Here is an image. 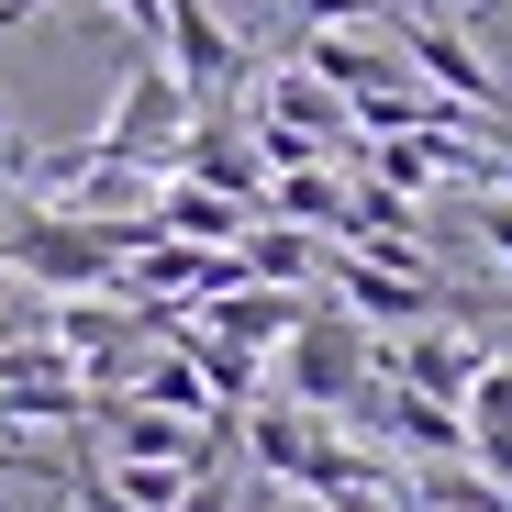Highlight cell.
Wrapping results in <instances>:
<instances>
[{
    "instance_id": "obj_1",
    "label": "cell",
    "mask_w": 512,
    "mask_h": 512,
    "mask_svg": "<svg viewBox=\"0 0 512 512\" xmlns=\"http://www.w3.org/2000/svg\"><path fill=\"white\" fill-rule=\"evenodd\" d=\"M190 90L167 78L156 56H134L123 67V90H112V112H101V134L90 145H67L78 167H145V179H167V156H179V134H190Z\"/></svg>"
},
{
    "instance_id": "obj_2",
    "label": "cell",
    "mask_w": 512,
    "mask_h": 512,
    "mask_svg": "<svg viewBox=\"0 0 512 512\" xmlns=\"http://www.w3.org/2000/svg\"><path fill=\"white\" fill-rule=\"evenodd\" d=\"M268 357H279V401H301V412H346V401L379 379V334H368L357 312H323V301H312Z\"/></svg>"
},
{
    "instance_id": "obj_3",
    "label": "cell",
    "mask_w": 512,
    "mask_h": 512,
    "mask_svg": "<svg viewBox=\"0 0 512 512\" xmlns=\"http://www.w3.org/2000/svg\"><path fill=\"white\" fill-rule=\"evenodd\" d=\"M390 34H401V45H390V56H401V78H423V90H446V101H468L479 123H501V134H512L490 56H479V45H468V34H457L446 12H412V23H390Z\"/></svg>"
},
{
    "instance_id": "obj_4",
    "label": "cell",
    "mask_w": 512,
    "mask_h": 512,
    "mask_svg": "<svg viewBox=\"0 0 512 512\" xmlns=\"http://www.w3.org/2000/svg\"><path fill=\"white\" fill-rule=\"evenodd\" d=\"M479 368H490V346H479V334H457V323H412L401 346L379 357V379L412 390V401H468Z\"/></svg>"
},
{
    "instance_id": "obj_5",
    "label": "cell",
    "mask_w": 512,
    "mask_h": 512,
    "mask_svg": "<svg viewBox=\"0 0 512 512\" xmlns=\"http://www.w3.org/2000/svg\"><path fill=\"white\" fill-rule=\"evenodd\" d=\"M245 101H256V123H279V134H312L323 156H334V145H357V134H346V101H334L312 67H290V56H279V67H245Z\"/></svg>"
},
{
    "instance_id": "obj_6",
    "label": "cell",
    "mask_w": 512,
    "mask_h": 512,
    "mask_svg": "<svg viewBox=\"0 0 512 512\" xmlns=\"http://www.w3.org/2000/svg\"><path fill=\"white\" fill-rule=\"evenodd\" d=\"M290 67H312L334 101H368V90H390V78H401V56H390V45H368V34H301V45H290Z\"/></svg>"
},
{
    "instance_id": "obj_7",
    "label": "cell",
    "mask_w": 512,
    "mask_h": 512,
    "mask_svg": "<svg viewBox=\"0 0 512 512\" xmlns=\"http://www.w3.org/2000/svg\"><path fill=\"white\" fill-rule=\"evenodd\" d=\"M457 423H468V468H479V479H512V357H490V368L468 379Z\"/></svg>"
},
{
    "instance_id": "obj_8",
    "label": "cell",
    "mask_w": 512,
    "mask_h": 512,
    "mask_svg": "<svg viewBox=\"0 0 512 512\" xmlns=\"http://www.w3.org/2000/svg\"><path fill=\"white\" fill-rule=\"evenodd\" d=\"M323 268V234H301V223H245L234 234V279H256V290H301Z\"/></svg>"
},
{
    "instance_id": "obj_9",
    "label": "cell",
    "mask_w": 512,
    "mask_h": 512,
    "mask_svg": "<svg viewBox=\"0 0 512 512\" xmlns=\"http://www.w3.org/2000/svg\"><path fill=\"white\" fill-rule=\"evenodd\" d=\"M334 212H346V179L334 167H279V179H256V223H301L334 245Z\"/></svg>"
},
{
    "instance_id": "obj_10",
    "label": "cell",
    "mask_w": 512,
    "mask_h": 512,
    "mask_svg": "<svg viewBox=\"0 0 512 512\" xmlns=\"http://www.w3.org/2000/svg\"><path fill=\"white\" fill-rule=\"evenodd\" d=\"M123 401H145V412H179V423H212V412H223L179 346H145V357H134V379H123Z\"/></svg>"
},
{
    "instance_id": "obj_11",
    "label": "cell",
    "mask_w": 512,
    "mask_h": 512,
    "mask_svg": "<svg viewBox=\"0 0 512 512\" xmlns=\"http://www.w3.org/2000/svg\"><path fill=\"white\" fill-rule=\"evenodd\" d=\"M301 12V34H368V23H390L379 0H290Z\"/></svg>"
},
{
    "instance_id": "obj_12",
    "label": "cell",
    "mask_w": 512,
    "mask_h": 512,
    "mask_svg": "<svg viewBox=\"0 0 512 512\" xmlns=\"http://www.w3.org/2000/svg\"><path fill=\"white\" fill-rule=\"evenodd\" d=\"M34 323H45V301H34V290H0V357H12Z\"/></svg>"
},
{
    "instance_id": "obj_13",
    "label": "cell",
    "mask_w": 512,
    "mask_h": 512,
    "mask_svg": "<svg viewBox=\"0 0 512 512\" xmlns=\"http://www.w3.org/2000/svg\"><path fill=\"white\" fill-rule=\"evenodd\" d=\"M167 512H234V479H223V468H201V479L167 501Z\"/></svg>"
},
{
    "instance_id": "obj_14",
    "label": "cell",
    "mask_w": 512,
    "mask_h": 512,
    "mask_svg": "<svg viewBox=\"0 0 512 512\" xmlns=\"http://www.w3.org/2000/svg\"><path fill=\"white\" fill-rule=\"evenodd\" d=\"M479 245L512 268V201H501V190H479Z\"/></svg>"
},
{
    "instance_id": "obj_15",
    "label": "cell",
    "mask_w": 512,
    "mask_h": 512,
    "mask_svg": "<svg viewBox=\"0 0 512 512\" xmlns=\"http://www.w3.org/2000/svg\"><path fill=\"white\" fill-rule=\"evenodd\" d=\"M156 12H167V0H112V23H134V34H145V56H156Z\"/></svg>"
},
{
    "instance_id": "obj_16",
    "label": "cell",
    "mask_w": 512,
    "mask_h": 512,
    "mask_svg": "<svg viewBox=\"0 0 512 512\" xmlns=\"http://www.w3.org/2000/svg\"><path fill=\"white\" fill-rule=\"evenodd\" d=\"M379 12H390V23H412V12H446V0H379Z\"/></svg>"
},
{
    "instance_id": "obj_17",
    "label": "cell",
    "mask_w": 512,
    "mask_h": 512,
    "mask_svg": "<svg viewBox=\"0 0 512 512\" xmlns=\"http://www.w3.org/2000/svg\"><path fill=\"white\" fill-rule=\"evenodd\" d=\"M490 190H501V201H512V156H490Z\"/></svg>"
}]
</instances>
